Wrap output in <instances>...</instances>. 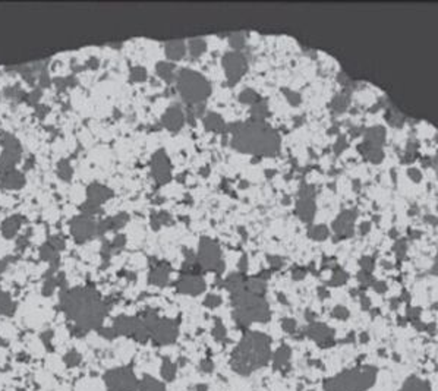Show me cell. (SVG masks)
Wrapping results in <instances>:
<instances>
[{"label":"cell","mask_w":438,"mask_h":391,"mask_svg":"<svg viewBox=\"0 0 438 391\" xmlns=\"http://www.w3.org/2000/svg\"><path fill=\"white\" fill-rule=\"evenodd\" d=\"M11 261H14L11 256H8V258H3V259H0V273H3L5 270H6V267L9 266V263Z\"/></svg>","instance_id":"cell-39"},{"label":"cell","mask_w":438,"mask_h":391,"mask_svg":"<svg viewBox=\"0 0 438 391\" xmlns=\"http://www.w3.org/2000/svg\"><path fill=\"white\" fill-rule=\"evenodd\" d=\"M308 334L311 335L312 338H315V340H318L320 343H326V341H329L330 337L333 335V333H331V330H329L326 325L318 324V325H312V327L309 328Z\"/></svg>","instance_id":"cell-14"},{"label":"cell","mask_w":438,"mask_h":391,"mask_svg":"<svg viewBox=\"0 0 438 391\" xmlns=\"http://www.w3.org/2000/svg\"><path fill=\"white\" fill-rule=\"evenodd\" d=\"M124 245H125V238L122 236V235H117V236L114 238V240H113V243H111L113 248H122Z\"/></svg>","instance_id":"cell-36"},{"label":"cell","mask_w":438,"mask_h":391,"mask_svg":"<svg viewBox=\"0 0 438 391\" xmlns=\"http://www.w3.org/2000/svg\"><path fill=\"white\" fill-rule=\"evenodd\" d=\"M176 335L178 331L170 321H158L151 331V337L157 344H169L176 338Z\"/></svg>","instance_id":"cell-7"},{"label":"cell","mask_w":438,"mask_h":391,"mask_svg":"<svg viewBox=\"0 0 438 391\" xmlns=\"http://www.w3.org/2000/svg\"><path fill=\"white\" fill-rule=\"evenodd\" d=\"M47 112H49V109H47L46 106H43V104H37V106H35V113H37V117H38V119H44V116L47 114Z\"/></svg>","instance_id":"cell-33"},{"label":"cell","mask_w":438,"mask_h":391,"mask_svg":"<svg viewBox=\"0 0 438 391\" xmlns=\"http://www.w3.org/2000/svg\"><path fill=\"white\" fill-rule=\"evenodd\" d=\"M138 324L139 321L135 320V318H129V317H119L114 320V324H113V330L116 331V334L121 335H134L135 330H137Z\"/></svg>","instance_id":"cell-10"},{"label":"cell","mask_w":438,"mask_h":391,"mask_svg":"<svg viewBox=\"0 0 438 391\" xmlns=\"http://www.w3.org/2000/svg\"><path fill=\"white\" fill-rule=\"evenodd\" d=\"M206 303L208 305V307H216V305H219L220 303V299L217 297V296L211 294V296H208V299L206 300Z\"/></svg>","instance_id":"cell-37"},{"label":"cell","mask_w":438,"mask_h":391,"mask_svg":"<svg viewBox=\"0 0 438 391\" xmlns=\"http://www.w3.org/2000/svg\"><path fill=\"white\" fill-rule=\"evenodd\" d=\"M400 391H431V390H429L428 382H425V381L419 379V378L412 377L405 382V385L402 387V390Z\"/></svg>","instance_id":"cell-16"},{"label":"cell","mask_w":438,"mask_h":391,"mask_svg":"<svg viewBox=\"0 0 438 391\" xmlns=\"http://www.w3.org/2000/svg\"><path fill=\"white\" fill-rule=\"evenodd\" d=\"M145 78H147V72H145L144 68H135V69H132V72H131V79H132V81L139 82V81H144Z\"/></svg>","instance_id":"cell-28"},{"label":"cell","mask_w":438,"mask_h":391,"mask_svg":"<svg viewBox=\"0 0 438 391\" xmlns=\"http://www.w3.org/2000/svg\"><path fill=\"white\" fill-rule=\"evenodd\" d=\"M72 173H73V170L70 167L68 160H60V161L57 163V175H59V178H60L62 181H70V179H72Z\"/></svg>","instance_id":"cell-18"},{"label":"cell","mask_w":438,"mask_h":391,"mask_svg":"<svg viewBox=\"0 0 438 391\" xmlns=\"http://www.w3.org/2000/svg\"><path fill=\"white\" fill-rule=\"evenodd\" d=\"M0 144L3 145V153L0 154V170L9 171L14 170L15 164L21 160V144L11 134H2Z\"/></svg>","instance_id":"cell-5"},{"label":"cell","mask_w":438,"mask_h":391,"mask_svg":"<svg viewBox=\"0 0 438 391\" xmlns=\"http://www.w3.org/2000/svg\"><path fill=\"white\" fill-rule=\"evenodd\" d=\"M374 368H356L324 382L326 391H365L375 382Z\"/></svg>","instance_id":"cell-3"},{"label":"cell","mask_w":438,"mask_h":391,"mask_svg":"<svg viewBox=\"0 0 438 391\" xmlns=\"http://www.w3.org/2000/svg\"><path fill=\"white\" fill-rule=\"evenodd\" d=\"M126 220H128V215H126V214H119V215H116V217L110 219V229H117V227H122Z\"/></svg>","instance_id":"cell-27"},{"label":"cell","mask_w":438,"mask_h":391,"mask_svg":"<svg viewBox=\"0 0 438 391\" xmlns=\"http://www.w3.org/2000/svg\"><path fill=\"white\" fill-rule=\"evenodd\" d=\"M40 98H42V90H40V88H37V90H32L29 94H27V96H25L27 103L28 104H31V106H37Z\"/></svg>","instance_id":"cell-26"},{"label":"cell","mask_w":438,"mask_h":391,"mask_svg":"<svg viewBox=\"0 0 438 391\" xmlns=\"http://www.w3.org/2000/svg\"><path fill=\"white\" fill-rule=\"evenodd\" d=\"M40 258L43 261H47L50 264V268H53V270H56L59 267V261H60L59 259V252L56 251L55 248L52 245H49V243L43 245L40 248Z\"/></svg>","instance_id":"cell-12"},{"label":"cell","mask_w":438,"mask_h":391,"mask_svg":"<svg viewBox=\"0 0 438 391\" xmlns=\"http://www.w3.org/2000/svg\"><path fill=\"white\" fill-rule=\"evenodd\" d=\"M138 391H166L163 382L157 381L155 378L144 377L138 384Z\"/></svg>","instance_id":"cell-15"},{"label":"cell","mask_w":438,"mask_h":391,"mask_svg":"<svg viewBox=\"0 0 438 391\" xmlns=\"http://www.w3.org/2000/svg\"><path fill=\"white\" fill-rule=\"evenodd\" d=\"M25 183V178L24 173L18 171V170H9L5 171L0 176V185L6 189H21Z\"/></svg>","instance_id":"cell-9"},{"label":"cell","mask_w":438,"mask_h":391,"mask_svg":"<svg viewBox=\"0 0 438 391\" xmlns=\"http://www.w3.org/2000/svg\"><path fill=\"white\" fill-rule=\"evenodd\" d=\"M15 308H16V305L14 303L12 297L0 289V315L12 317L15 312Z\"/></svg>","instance_id":"cell-13"},{"label":"cell","mask_w":438,"mask_h":391,"mask_svg":"<svg viewBox=\"0 0 438 391\" xmlns=\"http://www.w3.org/2000/svg\"><path fill=\"white\" fill-rule=\"evenodd\" d=\"M175 375H176V365L170 362L169 359H165L162 365V377L165 378L166 381H172Z\"/></svg>","instance_id":"cell-19"},{"label":"cell","mask_w":438,"mask_h":391,"mask_svg":"<svg viewBox=\"0 0 438 391\" xmlns=\"http://www.w3.org/2000/svg\"><path fill=\"white\" fill-rule=\"evenodd\" d=\"M196 390L198 391H207V385L201 384V385H198V387H196Z\"/></svg>","instance_id":"cell-42"},{"label":"cell","mask_w":438,"mask_h":391,"mask_svg":"<svg viewBox=\"0 0 438 391\" xmlns=\"http://www.w3.org/2000/svg\"><path fill=\"white\" fill-rule=\"evenodd\" d=\"M60 307L69 320L75 324L73 333L76 335H84L94 328L100 330L107 312L98 294L88 289H72L62 293Z\"/></svg>","instance_id":"cell-1"},{"label":"cell","mask_w":438,"mask_h":391,"mask_svg":"<svg viewBox=\"0 0 438 391\" xmlns=\"http://www.w3.org/2000/svg\"><path fill=\"white\" fill-rule=\"evenodd\" d=\"M25 93L18 86V85H14V86H8L3 90V96L6 98H11V100H24Z\"/></svg>","instance_id":"cell-22"},{"label":"cell","mask_w":438,"mask_h":391,"mask_svg":"<svg viewBox=\"0 0 438 391\" xmlns=\"http://www.w3.org/2000/svg\"><path fill=\"white\" fill-rule=\"evenodd\" d=\"M180 122H182V114H180V112L179 110H175V109H172V110H169L167 112V114H166L165 117V123L169 127H175L176 125H180Z\"/></svg>","instance_id":"cell-21"},{"label":"cell","mask_w":438,"mask_h":391,"mask_svg":"<svg viewBox=\"0 0 438 391\" xmlns=\"http://www.w3.org/2000/svg\"><path fill=\"white\" fill-rule=\"evenodd\" d=\"M63 362L69 368H73V366H78L79 363L83 362V356L76 350H69L68 353L63 356Z\"/></svg>","instance_id":"cell-20"},{"label":"cell","mask_w":438,"mask_h":391,"mask_svg":"<svg viewBox=\"0 0 438 391\" xmlns=\"http://www.w3.org/2000/svg\"><path fill=\"white\" fill-rule=\"evenodd\" d=\"M333 315H334L336 318H342V320H344V318H347L349 312H347V311H346V309H344L343 307H337L336 309H334Z\"/></svg>","instance_id":"cell-32"},{"label":"cell","mask_w":438,"mask_h":391,"mask_svg":"<svg viewBox=\"0 0 438 391\" xmlns=\"http://www.w3.org/2000/svg\"><path fill=\"white\" fill-rule=\"evenodd\" d=\"M224 327H221V325H219L217 328H216V331H214V335H216V338H219V340H221L223 337H224Z\"/></svg>","instance_id":"cell-40"},{"label":"cell","mask_w":438,"mask_h":391,"mask_svg":"<svg viewBox=\"0 0 438 391\" xmlns=\"http://www.w3.org/2000/svg\"><path fill=\"white\" fill-rule=\"evenodd\" d=\"M289 359H290V350H289L288 346H283L280 349L277 350L275 356H274V366L275 368H283V366H288Z\"/></svg>","instance_id":"cell-17"},{"label":"cell","mask_w":438,"mask_h":391,"mask_svg":"<svg viewBox=\"0 0 438 391\" xmlns=\"http://www.w3.org/2000/svg\"><path fill=\"white\" fill-rule=\"evenodd\" d=\"M70 235L78 243L87 242L94 235H97V223L91 220V217L87 215H78L72 220L70 223Z\"/></svg>","instance_id":"cell-6"},{"label":"cell","mask_w":438,"mask_h":391,"mask_svg":"<svg viewBox=\"0 0 438 391\" xmlns=\"http://www.w3.org/2000/svg\"><path fill=\"white\" fill-rule=\"evenodd\" d=\"M75 84H76V79H75L73 76H66V78H56L55 79V85L57 86V90H60V91L66 90V88H69V86H73Z\"/></svg>","instance_id":"cell-23"},{"label":"cell","mask_w":438,"mask_h":391,"mask_svg":"<svg viewBox=\"0 0 438 391\" xmlns=\"http://www.w3.org/2000/svg\"><path fill=\"white\" fill-rule=\"evenodd\" d=\"M22 226V219L21 215H12L9 219H6L3 223H2V233L6 239H12L16 236V233L19 232Z\"/></svg>","instance_id":"cell-11"},{"label":"cell","mask_w":438,"mask_h":391,"mask_svg":"<svg viewBox=\"0 0 438 391\" xmlns=\"http://www.w3.org/2000/svg\"><path fill=\"white\" fill-rule=\"evenodd\" d=\"M270 340L264 334L247 335L233 352L232 368L241 375H249L270 361Z\"/></svg>","instance_id":"cell-2"},{"label":"cell","mask_w":438,"mask_h":391,"mask_svg":"<svg viewBox=\"0 0 438 391\" xmlns=\"http://www.w3.org/2000/svg\"><path fill=\"white\" fill-rule=\"evenodd\" d=\"M87 66H88V68H91V69H97V68H98V59H96V57L90 59V60H88V63H87Z\"/></svg>","instance_id":"cell-41"},{"label":"cell","mask_w":438,"mask_h":391,"mask_svg":"<svg viewBox=\"0 0 438 391\" xmlns=\"http://www.w3.org/2000/svg\"><path fill=\"white\" fill-rule=\"evenodd\" d=\"M283 328H285L286 331H289V333H292V331L295 330V321H292V320H285V321H283Z\"/></svg>","instance_id":"cell-38"},{"label":"cell","mask_w":438,"mask_h":391,"mask_svg":"<svg viewBox=\"0 0 438 391\" xmlns=\"http://www.w3.org/2000/svg\"><path fill=\"white\" fill-rule=\"evenodd\" d=\"M100 334L103 335V337H106V338H109V340L114 338V337H117L116 331H114L111 327H110V328H100Z\"/></svg>","instance_id":"cell-31"},{"label":"cell","mask_w":438,"mask_h":391,"mask_svg":"<svg viewBox=\"0 0 438 391\" xmlns=\"http://www.w3.org/2000/svg\"><path fill=\"white\" fill-rule=\"evenodd\" d=\"M113 195L111 191L109 188L103 186V185H98V183H94L91 185L88 189H87V198H88V202L94 204V205H98L103 204L104 201H107L110 196Z\"/></svg>","instance_id":"cell-8"},{"label":"cell","mask_w":438,"mask_h":391,"mask_svg":"<svg viewBox=\"0 0 438 391\" xmlns=\"http://www.w3.org/2000/svg\"><path fill=\"white\" fill-rule=\"evenodd\" d=\"M52 338H53V331H52V330H46L42 334V340L44 344H50V343H52Z\"/></svg>","instance_id":"cell-34"},{"label":"cell","mask_w":438,"mask_h":391,"mask_svg":"<svg viewBox=\"0 0 438 391\" xmlns=\"http://www.w3.org/2000/svg\"><path fill=\"white\" fill-rule=\"evenodd\" d=\"M38 81H40L42 88H44V86H49V85H50V76H49V73H47V69H42Z\"/></svg>","instance_id":"cell-30"},{"label":"cell","mask_w":438,"mask_h":391,"mask_svg":"<svg viewBox=\"0 0 438 391\" xmlns=\"http://www.w3.org/2000/svg\"><path fill=\"white\" fill-rule=\"evenodd\" d=\"M0 186H2V185H0Z\"/></svg>","instance_id":"cell-43"},{"label":"cell","mask_w":438,"mask_h":391,"mask_svg":"<svg viewBox=\"0 0 438 391\" xmlns=\"http://www.w3.org/2000/svg\"><path fill=\"white\" fill-rule=\"evenodd\" d=\"M47 243H49V245H52V246H53V248H55L57 252H60L62 249H65V245H66L65 239L62 238L60 235H53V236H50Z\"/></svg>","instance_id":"cell-25"},{"label":"cell","mask_w":438,"mask_h":391,"mask_svg":"<svg viewBox=\"0 0 438 391\" xmlns=\"http://www.w3.org/2000/svg\"><path fill=\"white\" fill-rule=\"evenodd\" d=\"M166 50H167V56L173 57V59H175V57L178 59V57L183 55V47L180 46V42H172V44H169Z\"/></svg>","instance_id":"cell-24"},{"label":"cell","mask_w":438,"mask_h":391,"mask_svg":"<svg viewBox=\"0 0 438 391\" xmlns=\"http://www.w3.org/2000/svg\"><path fill=\"white\" fill-rule=\"evenodd\" d=\"M107 391H138L139 381L131 368H116L104 374Z\"/></svg>","instance_id":"cell-4"},{"label":"cell","mask_w":438,"mask_h":391,"mask_svg":"<svg viewBox=\"0 0 438 391\" xmlns=\"http://www.w3.org/2000/svg\"><path fill=\"white\" fill-rule=\"evenodd\" d=\"M213 369H214V363L211 362V361H208V359L203 361V363H201V371H204V372H211Z\"/></svg>","instance_id":"cell-35"},{"label":"cell","mask_w":438,"mask_h":391,"mask_svg":"<svg viewBox=\"0 0 438 391\" xmlns=\"http://www.w3.org/2000/svg\"><path fill=\"white\" fill-rule=\"evenodd\" d=\"M166 279H167V274L163 270H155L154 274L151 276V280L154 284H163V283H166Z\"/></svg>","instance_id":"cell-29"}]
</instances>
